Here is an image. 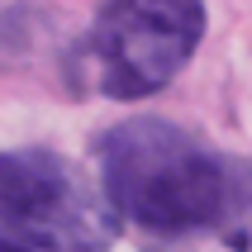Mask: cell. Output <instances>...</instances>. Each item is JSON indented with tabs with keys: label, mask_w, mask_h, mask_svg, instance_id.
<instances>
[{
	"label": "cell",
	"mask_w": 252,
	"mask_h": 252,
	"mask_svg": "<svg viewBox=\"0 0 252 252\" xmlns=\"http://www.w3.org/2000/svg\"><path fill=\"white\" fill-rule=\"evenodd\" d=\"M95 176L143 252H248L252 167L195 128L167 119L105 128Z\"/></svg>",
	"instance_id": "6da1fadb"
},
{
	"label": "cell",
	"mask_w": 252,
	"mask_h": 252,
	"mask_svg": "<svg viewBox=\"0 0 252 252\" xmlns=\"http://www.w3.org/2000/svg\"><path fill=\"white\" fill-rule=\"evenodd\" d=\"M205 38V0H105L71 43L67 76L105 100H143L171 86Z\"/></svg>",
	"instance_id": "7a4b0ae2"
},
{
	"label": "cell",
	"mask_w": 252,
	"mask_h": 252,
	"mask_svg": "<svg viewBox=\"0 0 252 252\" xmlns=\"http://www.w3.org/2000/svg\"><path fill=\"white\" fill-rule=\"evenodd\" d=\"M119 214L100 176L48 148L0 153V243L19 252H110Z\"/></svg>",
	"instance_id": "3957f363"
},
{
	"label": "cell",
	"mask_w": 252,
	"mask_h": 252,
	"mask_svg": "<svg viewBox=\"0 0 252 252\" xmlns=\"http://www.w3.org/2000/svg\"><path fill=\"white\" fill-rule=\"evenodd\" d=\"M0 252H19V248H10V243H0Z\"/></svg>",
	"instance_id": "277c9868"
}]
</instances>
